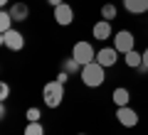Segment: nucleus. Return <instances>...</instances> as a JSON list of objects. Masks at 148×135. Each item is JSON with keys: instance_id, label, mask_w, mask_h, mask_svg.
<instances>
[{"instance_id": "5701e85b", "label": "nucleus", "mask_w": 148, "mask_h": 135, "mask_svg": "<svg viewBox=\"0 0 148 135\" xmlns=\"http://www.w3.org/2000/svg\"><path fill=\"white\" fill-rule=\"evenodd\" d=\"M0 5H3V7H10V0H0Z\"/></svg>"}, {"instance_id": "9d476101", "label": "nucleus", "mask_w": 148, "mask_h": 135, "mask_svg": "<svg viewBox=\"0 0 148 135\" xmlns=\"http://www.w3.org/2000/svg\"><path fill=\"white\" fill-rule=\"evenodd\" d=\"M111 22L109 20H99L94 27H91V35H94L96 42H104V39H111Z\"/></svg>"}, {"instance_id": "dca6fc26", "label": "nucleus", "mask_w": 148, "mask_h": 135, "mask_svg": "<svg viewBox=\"0 0 148 135\" xmlns=\"http://www.w3.org/2000/svg\"><path fill=\"white\" fill-rule=\"evenodd\" d=\"M12 25H15L12 15L3 7V12H0V35H3V32H8V30H12Z\"/></svg>"}, {"instance_id": "1a4fd4ad", "label": "nucleus", "mask_w": 148, "mask_h": 135, "mask_svg": "<svg viewBox=\"0 0 148 135\" xmlns=\"http://www.w3.org/2000/svg\"><path fill=\"white\" fill-rule=\"evenodd\" d=\"M5 10L12 15L15 22H27V17H30V7H27V3H22V0L10 3V7H5Z\"/></svg>"}, {"instance_id": "f3484780", "label": "nucleus", "mask_w": 148, "mask_h": 135, "mask_svg": "<svg viewBox=\"0 0 148 135\" xmlns=\"http://www.w3.org/2000/svg\"><path fill=\"white\" fill-rule=\"evenodd\" d=\"M25 135H45V125L40 123V120L27 123V125H25Z\"/></svg>"}, {"instance_id": "412c9836", "label": "nucleus", "mask_w": 148, "mask_h": 135, "mask_svg": "<svg viewBox=\"0 0 148 135\" xmlns=\"http://www.w3.org/2000/svg\"><path fill=\"white\" fill-rule=\"evenodd\" d=\"M47 3H49V5H52V7H57V5H62L64 0H47Z\"/></svg>"}, {"instance_id": "f8f14e48", "label": "nucleus", "mask_w": 148, "mask_h": 135, "mask_svg": "<svg viewBox=\"0 0 148 135\" xmlns=\"http://www.w3.org/2000/svg\"><path fill=\"white\" fill-rule=\"evenodd\" d=\"M111 98H114V103H116V108H119V106H128V101H131V94H128V88L119 86V88H114Z\"/></svg>"}, {"instance_id": "4be33fe9", "label": "nucleus", "mask_w": 148, "mask_h": 135, "mask_svg": "<svg viewBox=\"0 0 148 135\" xmlns=\"http://www.w3.org/2000/svg\"><path fill=\"white\" fill-rule=\"evenodd\" d=\"M143 66L148 69V49H146V52H143Z\"/></svg>"}, {"instance_id": "39448f33", "label": "nucleus", "mask_w": 148, "mask_h": 135, "mask_svg": "<svg viewBox=\"0 0 148 135\" xmlns=\"http://www.w3.org/2000/svg\"><path fill=\"white\" fill-rule=\"evenodd\" d=\"M114 47H116L119 54H128L131 49H136V37H133V32L119 30L116 35H114Z\"/></svg>"}, {"instance_id": "2eb2a0df", "label": "nucleus", "mask_w": 148, "mask_h": 135, "mask_svg": "<svg viewBox=\"0 0 148 135\" xmlns=\"http://www.w3.org/2000/svg\"><path fill=\"white\" fill-rule=\"evenodd\" d=\"M116 15H119V7L114 5V3H104L101 5V20H116Z\"/></svg>"}, {"instance_id": "6e6552de", "label": "nucleus", "mask_w": 148, "mask_h": 135, "mask_svg": "<svg viewBox=\"0 0 148 135\" xmlns=\"http://www.w3.org/2000/svg\"><path fill=\"white\" fill-rule=\"evenodd\" d=\"M96 62H99L104 69L114 66V64L119 62V52H116V47H101L99 52H96Z\"/></svg>"}, {"instance_id": "7ed1b4c3", "label": "nucleus", "mask_w": 148, "mask_h": 135, "mask_svg": "<svg viewBox=\"0 0 148 135\" xmlns=\"http://www.w3.org/2000/svg\"><path fill=\"white\" fill-rule=\"evenodd\" d=\"M72 57L77 59V62H79L82 66H86V64L96 62V52H94V44H91V42H86V39L77 42V44L72 47Z\"/></svg>"}, {"instance_id": "4468645a", "label": "nucleus", "mask_w": 148, "mask_h": 135, "mask_svg": "<svg viewBox=\"0 0 148 135\" xmlns=\"http://www.w3.org/2000/svg\"><path fill=\"white\" fill-rule=\"evenodd\" d=\"M62 71H67L69 76H77V74H82V64L77 62L74 57H69V59L62 62Z\"/></svg>"}, {"instance_id": "0eeeda50", "label": "nucleus", "mask_w": 148, "mask_h": 135, "mask_svg": "<svg viewBox=\"0 0 148 135\" xmlns=\"http://www.w3.org/2000/svg\"><path fill=\"white\" fill-rule=\"evenodd\" d=\"M54 22H57V25H62V27L72 25V22H74V7L69 5V3L57 5V7H54Z\"/></svg>"}, {"instance_id": "f03ea898", "label": "nucleus", "mask_w": 148, "mask_h": 135, "mask_svg": "<svg viewBox=\"0 0 148 135\" xmlns=\"http://www.w3.org/2000/svg\"><path fill=\"white\" fill-rule=\"evenodd\" d=\"M42 101H45V106L52 108V111L59 108L62 101H64V83H59L57 79H54V81H47L45 88H42Z\"/></svg>"}, {"instance_id": "ddd939ff", "label": "nucleus", "mask_w": 148, "mask_h": 135, "mask_svg": "<svg viewBox=\"0 0 148 135\" xmlns=\"http://www.w3.org/2000/svg\"><path fill=\"white\" fill-rule=\"evenodd\" d=\"M123 62H126L128 69H138L143 64V52H136V49H131L128 54H123Z\"/></svg>"}, {"instance_id": "b1692460", "label": "nucleus", "mask_w": 148, "mask_h": 135, "mask_svg": "<svg viewBox=\"0 0 148 135\" xmlns=\"http://www.w3.org/2000/svg\"><path fill=\"white\" fill-rule=\"evenodd\" d=\"M79 135H86V133H79Z\"/></svg>"}, {"instance_id": "a211bd4d", "label": "nucleus", "mask_w": 148, "mask_h": 135, "mask_svg": "<svg viewBox=\"0 0 148 135\" xmlns=\"http://www.w3.org/2000/svg\"><path fill=\"white\" fill-rule=\"evenodd\" d=\"M27 123H35V120H40V118H42V111H40V108H27Z\"/></svg>"}, {"instance_id": "423d86ee", "label": "nucleus", "mask_w": 148, "mask_h": 135, "mask_svg": "<svg viewBox=\"0 0 148 135\" xmlns=\"http://www.w3.org/2000/svg\"><path fill=\"white\" fill-rule=\"evenodd\" d=\"M116 118L123 128H136L138 125V113L131 108V106H119L116 108Z\"/></svg>"}, {"instance_id": "aec40b11", "label": "nucleus", "mask_w": 148, "mask_h": 135, "mask_svg": "<svg viewBox=\"0 0 148 135\" xmlns=\"http://www.w3.org/2000/svg\"><path fill=\"white\" fill-rule=\"evenodd\" d=\"M57 81H59V83H67V81H69V74H67V71H59V74H57Z\"/></svg>"}, {"instance_id": "9b49d317", "label": "nucleus", "mask_w": 148, "mask_h": 135, "mask_svg": "<svg viewBox=\"0 0 148 135\" xmlns=\"http://www.w3.org/2000/svg\"><path fill=\"white\" fill-rule=\"evenodd\" d=\"M123 7L131 15H143L148 12V0H123Z\"/></svg>"}, {"instance_id": "6ab92c4d", "label": "nucleus", "mask_w": 148, "mask_h": 135, "mask_svg": "<svg viewBox=\"0 0 148 135\" xmlns=\"http://www.w3.org/2000/svg\"><path fill=\"white\" fill-rule=\"evenodd\" d=\"M8 96H10V86H8V83L3 81V83H0V101L5 103V98H8Z\"/></svg>"}, {"instance_id": "20e7f679", "label": "nucleus", "mask_w": 148, "mask_h": 135, "mask_svg": "<svg viewBox=\"0 0 148 135\" xmlns=\"http://www.w3.org/2000/svg\"><path fill=\"white\" fill-rule=\"evenodd\" d=\"M0 44H3L5 49H10V52H20V49L25 47V35L12 27V30H8V32L0 35Z\"/></svg>"}, {"instance_id": "f257e3e1", "label": "nucleus", "mask_w": 148, "mask_h": 135, "mask_svg": "<svg viewBox=\"0 0 148 135\" xmlns=\"http://www.w3.org/2000/svg\"><path fill=\"white\" fill-rule=\"evenodd\" d=\"M82 83L84 86H89V88H99L101 83L106 81V69L101 66L99 62H91V64H86V66H82Z\"/></svg>"}]
</instances>
